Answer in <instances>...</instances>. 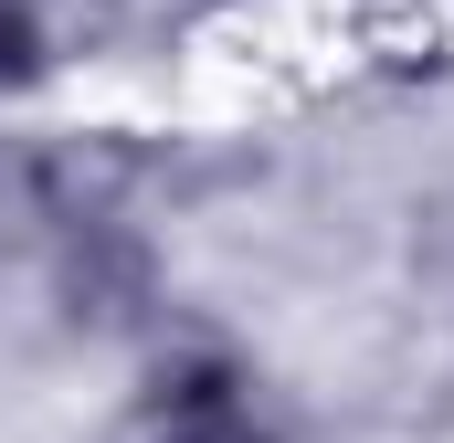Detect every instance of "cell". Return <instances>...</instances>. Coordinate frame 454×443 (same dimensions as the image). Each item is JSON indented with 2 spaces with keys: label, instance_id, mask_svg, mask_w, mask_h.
Here are the masks:
<instances>
[{
  "label": "cell",
  "instance_id": "cell-1",
  "mask_svg": "<svg viewBox=\"0 0 454 443\" xmlns=\"http://www.w3.org/2000/svg\"><path fill=\"white\" fill-rule=\"evenodd\" d=\"M106 443H275V433H264L254 369L232 348H212V338H191V348H169L127 391V412L106 423Z\"/></svg>",
  "mask_w": 454,
  "mask_h": 443
},
{
  "label": "cell",
  "instance_id": "cell-2",
  "mask_svg": "<svg viewBox=\"0 0 454 443\" xmlns=\"http://www.w3.org/2000/svg\"><path fill=\"white\" fill-rule=\"evenodd\" d=\"M127 212V159L96 137H0V264H32L64 222Z\"/></svg>",
  "mask_w": 454,
  "mask_h": 443
},
{
  "label": "cell",
  "instance_id": "cell-3",
  "mask_svg": "<svg viewBox=\"0 0 454 443\" xmlns=\"http://www.w3.org/2000/svg\"><path fill=\"white\" fill-rule=\"evenodd\" d=\"M43 264H53V307H64L74 338H137L159 317V253H148V232L127 212L64 222L43 243Z\"/></svg>",
  "mask_w": 454,
  "mask_h": 443
},
{
  "label": "cell",
  "instance_id": "cell-4",
  "mask_svg": "<svg viewBox=\"0 0 454 443\" xmlns=\"http://www.w3.org/2000/svg\"><path fill=\"white\" fill-rule=\"evenodd\" d=\"M53 64V32H43V0H0V96L32 85Z\"/></svg>",
  "mask_w": 454,
  "mask_h": 443
},
{
  "label": "cell",
  "instance_id": "cell-5",
  "mask_svg": "<svg viewBox=\"0 0 454 443\" xmlns=\"http://www.w3.org/2000/svg\"><path fill=\"white\" fill-rule=\"evenodd\" d=\"M191 11H212V0H191Z\"/></svg>",
  "mask_w": 454,
  "mask_h": 443
}]
</instances>
